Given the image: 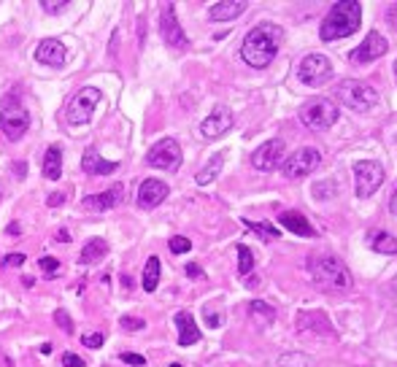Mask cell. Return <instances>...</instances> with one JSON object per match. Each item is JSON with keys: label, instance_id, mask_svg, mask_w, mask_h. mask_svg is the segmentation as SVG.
<instances>
[{"label": "cell", "instance_id": "cell-34", "mask_svg": "<svg viewBox=\"0 0 397 367\" xmlns=\"http://www.w3.org/2000/svg\"><path fill=\"white\" fill-rule=\"evenodd\" d=\"M38 268H41L43 273L55 275V270H60V262H57L55 257H41V259H38Z\"/></svg>", "mask_w": 397, "mask_h": 367}, {"label": "cell", "instance_id": "cell-22", "mask_svg": "<svg viewBox=\"0 0 397 367\" xmlns=\"http://www.w3.org/2000/svg\"><path fill=\"white\" fill-rule=\"evenodd\" d=\"M278 221H281L287 230H292L295 235H303V238H313V235H316V230L311 227V221H308L303 214H298V211H284V214L278 216Z\"/></svg>", "mask_w": 397, "mask_h": 367}, {"label": "cell", "instance_id": "cell-6", "mask_svg": "<svg viewBox=\"0 0 397 367\" xmlns=\"http://www.w3.org/2000/svg\"><path fill=\"white\" fill-rule=\"evenodd\" d=\"M338 100H340L346 108H351V111H357V114H365V111H370V108L378 103V92L373 90V87H367L365 81L346 79V81L338 84Z\"/></svg>", "mask_w": 397, "mask_h": 367}, {"label": "cell", "instance_id": "cell-47", "mask_svg": "<svg viewBox=\"0 0 397 367\" xmlns=\"http://www.w3.org/2000/svg\"><path fill=\"white\" fill-rule=\"evenodd\" d=\"M55 238H57L60 244H70V232H65V230H60V232H57Z\"/></svg>", "mask_w": 397, "mask_h": 367}, {"label": "cell", "instance_id": "cell-33", "mask_svg": "<svg viewBox=\"0 0 397 367\" xmlns=\"http://www.w3.org/2000/svg\"><path fill=\"white\" fill-rule=\"evenodd\" d=\"M41 8L46 14H60V11L68 8V0H41Z\"/></svg>", "mask_w": 397, "mask_h": 367}, {"label": "cell", "instance_id": "cell-36", "mask_svg": "<svg viewBox=\"0 0 397 367\" xmlns=\"http://www.w3.org/2000/svg\"><path fill=\"white\" fill-rule=\"evenodd\" d=\"M119 324H122V330H144V327H146V321H144V319H135V316H122Z\"/></svg>", "mask_w": 397, "mask_h": 367}, {"label": "cell", "instance_id": "cell-21", "mask_svg": "<svg viewBox=\"0 0 397 367\" xmlns=\"http://www.w3.org/2000/svg\"><path fill=\"white\" fill-rule=\"evenodd\" d=\"M176 327H179V343L182 346H195L200 340V330H197V324H195L189 310H179L176 313Z\"/></svg>", "mask_w": 397, "mask_h": 367}, {"label": "cell", "instance_id": "cell-23", "mask_svg": "<svg viewBox=\"0 0 397 367\" xmlns=\"http://www.w3.org/2000/svg\"><path fill=\"white\" fill-rule=\"evenodd\" d=\"M367 246L373 251H378V254H389V257L397 254V238L389 235V232H384V230H370L367 232Z\"/></svg>", "mask_w": 397, "mask_h": 367}, {"label": "cell", "instance_id": "cell-19", "mask_svg": "<svg viewBox=\"0 0 397 367\" xmlns=\"http://www.w3.org/2000/svg\"><path fill=\"white\" fill-rule=\"evenodd\" d=\"M81 168H84V173H90V176H111V173L119 170V162H108V159H103L95 149H87L84 157H81Z\"/></svg>", "mask_w": 397, "mask_h": 367}, {"label": "cell", "instance_id": "cell-50", "mask_svg": "<svg viewBox=\"0 0 397 367\" xmlns=\"http://www.w3.org/2000/svg\"><path fill=\"white\" fill-rule=\"evenodd\" d=\"M392 286H395V289H397V278H395V281H392Z\"/></svg>", "mask_w": 397, "mask_h": 367}, {"label": "cell", "instance_id": "cell-52", "mask_svg": "<svg viewBox=\"0 0 397 367\" xmlns=\"http://www.w3.org/2000/svg\"><path fill=\"white\" fill-rule=\"evenodd\" d=\"M171 367H182V365H176V362H173V365H171Z\"/></svg>", "mask_w": 397, "mask_h": 367}, {"label": "cell", "instance_id": "cell-9", "mask_svg": "<svg viewBox=\"0 0 397 367\" xmlns=\"http://www.w3.org/2000/svg\"><path fill=\"white\" fill-rule=\"evenodd\" d=\"M298 79L306 87H322L333 79V65L325 54H308L303 57V62L298 65Z\"/></svg>", "mask_w": 397, "mask_h": 367}, {"label": "cell", "instance_id": "cell-28", "mask_svg": "<svg viewBox=\"0 0 397 367\" xmlns=\"http://www.w3.org/2000/svg\"><path fill=\"white\" fill-rule=\"evenodd\" d=\"M254 268V254L249 246H238V273L241 275H249Z\"/></svg>", "mask_w": 397, "mask_h": 367}, {"label": "cell", "instance_id": "cell-3", "mask_svg": "<svg viewBox=\"0 0 397 367\" xmlns=\"http://www.w3.org/2000/svg\"><path fill=\"white\" fill-rule=\"evenodd\" d=\"M311 278L325 292H349L351 289V273L336 257L311 259Z\"/></svg>", "mask_w": 397, "mask_h": 367}, {"label": "cell", "instance_id": "cell-20", "mask_svg": "<svg viewBox=\"0 0 397 367\" xmlns=\"http://www.w3.org/2000/svg\"><path fill=\"white\" fill-rule=\"evenodd\" d=\"M246 11L244 0H222V3H214L211 11H209V19L211 22H230L235 17H241Z\"/></svg>", "mask_w": 397, "mask_h": 367}, {"label": "cell", "instance_id": "cell-49", "mask_svg": "<svg viewBox=\"0 0 397 367\" xmlns=\"http://www.w3.org/2000/svg\"><path fill=\"white\" fill-rule=\"evenodd\" d=\"M38 351H41V354H52V343H43Z\"/></svg>", "mask_w": 397, "mask_h": 367}, {"label": "cell", "instance_id": "cell-25", "mask_svg": "<svg viewBox=\"0 0 397 367\" xmlns=\"http://www.w3.org/2000/svg\"><path fill=\"white\" fill-rule=\"evenodd\" d=\"M106 251H108V244H106L103 238H92V241H87L84 248H81L79 262H81V265H95V262H100V259L106 257Z\"/></svg>", "mask_w": 397, "mask_h": 367}, {"label": "cell", "instance_id": "cell-16", "mask_svg": "<svg viewBox=\"0 0 397 367\" xmlns=\"http://www.w3.org/2000/svg\"><path fill=\"white\" fill-rule=\"evenodd\" d=\"M230 127H233V114H230V108H227V106H216L214 111L203 119L200 132H203L206 138H222Z\"/></svg>", "mask_w": 397, "mask_h": 367}, {"label": "cell", "instance_id": "cell-48", "mask_svg": "<svg viewBox=\"0 0 397 367\" xmlns=\"http://www.w3.org/2000/svg\"><path fill=\"white\" fill-rule=\"evenodd\" d=\"M389 211L397 216V189H395V195H392V200H389Z\"/></svg>", "mask_w": 397, "mask_h": 367}, {"label": "cell", "instance_id": "cell-5", "mask_svg": "<svg viewBox=\"0 0 397 367\" xmlns=\"http://www.w3.org/2000/svg\"><path fill=\"white\" fill-rule=\"evenodd\" d=\"M300 122L306 124L308 130L313 132H325L338 122V106L330 97H316L308 100L306 106L300 108Z\"/></svg>", "mask_w": 397, "mask_h": 367}, {"label": "cell", "instance_id": "cell-35", "mask_svg": "<svg viewBox=\"0 0 397 367\" xmlns=\"http://www.w3.org/2000/svg\"><path fill=\"white\" fill-rule=\"evenodd\" d=\"M333 195H336L333 181H322L316 189H313V197H316V200H325V197H333Z\"/></svg>", "mask_w": 397, "mask_h": 367}, {"label": "cell", "instance_id": "cell-39", "mask_svg": "<svg viewBox=\"0 0 397 367\" xmlns=\"http://www.w3.org/2000/svg\"><path fill=\"white\" fill-rule=\"evenodd\" d=\"M17 265H25V254H8L0 268H17Z\"/></svg>", "mask_w": 397, "mask_h": 367}, {"label": "cell", "instance_id": "cell-40", "mask_svg": "<svg viewBox=\"0 0 397 367\" xmlns=\"http://www.w3.org/2000/svg\"><path fill=\"white\" fill-rule=\"evenodd\" d=\"M62 367H84V359L79 354H62Z\"/></svg>", "mask_w": 397, "mask_h": 367}, {"label": "cell", "instance_id": "cell-51", "mask_svg": "<svg viewBox=\"0 0 397 367\" xmlns=\"http://www.w3.org/2000/svg\"><path fill=\"white\" fill-rule=\"evenodd\" d=\"M395 76H397V60H395Z\"/></svg>", "mask_w": 397, "mask_h": 367}, {"label": "cell", "instance_id": "cell-18", "mask_svg": "<svg viewBox=\"0 0 397 367\" xmlns=\"http://www.w3.org/2000/svg\"><path fill=\"white\" fill-rule=\"evenodd\" d=\"M165 197H168V184L157 181V179H146L138 189V206L141 208H157Z\"/></svg>", "mask_w": 397, "mask_h": 367}, {"label": "cell", "instance_id": "cell-8", "mask_svg": "<svg viewBox=\"0 0 397 367\" xmlns=\"http://www.w3.org/2000/svg\"><path fill=\"white\" fill-rule=\"evenodd\" d=\"M146 165L159 168V170H179L182 168V146L173 138H162L157 141L152 149L146 152Z\"/></svg>", "mask_w": 397, "mask_h": 367}, {"label": "cell", "instance_id": "cell-4", "mask_svg": "<svg viewBox=\"0 0 397 367\" xmlns=\"http://www.w3.org/2000/svg\"><path fill=\"white\" fill-rule=\"evenodd\" d=\"M28 127H30L28 108L22 106L19 92L14 90L11 95H6V100H3V106H0V130H3L11 141H19Z\"/></svg>", "mask_w": 397, "mask_h": 367}, {"label": "cell", "instance_id": "cell-41", "mask_svg": "<svg viewBox=\"0 0 397 367\" xmlns=\"http://www.w3.org/2000/svg\"><path fill=\"white\" fill-rule=\"evenodd\" d=\"M65 200H68V195H65V192H55V195H49V197H46V206H49V208H57V206H62Z\"/></svg>", "mask_w": 397, "mask_h": 367}, {"label": "cell", "instance_id": "cell-46", "mask_svg": "<svg viewBox=\"0 0 397 367\" xmlns=\"http://www.w3.org/2000/svg\"><path fill=\"white\" fill-rule=\"evenodd\" d=\"M206 324H209V327H219V324H222V316H216V313H209V316H206Z\"/></svg>", "mask_w": 397, "mask_h": 367}, {"label": "cell", "instance_id": "cell-1", "mask_svg": "<svg viewBox=\"0 0 397 367\" xmlns=\"http://www.w3.org/2000/svg\"><path fill=\"white\" fill-rule=\"evenodd\" d=\"M281 41H284V30L273 22H262V25L251 28L244 38L241 57L251 68H268L281 49Z\"/></svg>", "mask_w": 397, "mask_h": 367}, {"label": "cell", "instance_id": "cell-14", "mask_svg": "<svg viewBox=\"0 0 397 367\" xmlns=\"http://www.w3.org/2000/svg\"><path fill=\"white\" fill-rule=\"evenodd\" d=\"M387 49H389L387 38H384L378 30H373V32H367L365 41L351 52V62H354V65H367V62L384 57V54H387Z\"/></svg>", "mask_w": 397, "mask_h": 367}, {"label": "cell", "instance_id": "cell-53", "mask_svg": "<svg viewBox=\"0 0 397 367\" xmlns=\"http://www.w3.org/2000/svg\"><path fill=\"white\" fill-rule=\"evenodd\" d=\"M0 200H3V192H0Z\"/></svg>", "mask_w": 397, "mask_h": 367}, {"label": "cell", "instance_id": "cell-15", "mask_svg": "<svg viewBox=\"0 0 397 367\" xmlns=\"http://www.w3.org/2000/svg\"><path fill=\"white\" fill-rule=\"evenodd\" d=\"M122 197H124V184H114V186H111V189H106V192L87 195V197L81 200V206H84L87 211L103 214V211H111V208H117V206L122 203Z\"/></svg>", "mask_w": 397, "mask_h": 367}, {"label": "cell", "instance_id": "cell-42", "mask_svg": "<svg viewBox=\"0 0 397 367\" xmlns=\"http://www.w3.org/2000/svg\"><path fill=\"white\" fill-rule=\"evenodd\" d=\"M14 173H17V179H25L28 176V162H14Z\"/></svg>", "mask_w": 397, "mask_h": 367}, {"label": "cell", "instance_id": "cell-37", "mask_svg": "<svg viewBox=\"0 0 397 367\" xmlns=\"http://www.w3.org/2000/svg\"><path fill=\"white\" fill-rule=\"evenodd\" d=\"M119 359H122L124 365H133V367H146V359H144L141 354H133V351H124V354H122V357H119Z\"/></svg>", "mask_w": 397, "mask_h": 367}, {"label": "cell", "instance_id": "cell-27", "mask_svg": "<svg viewBox=\"0 0 397 367\" xmlns=\"http://www.w3.org/2000/svg\"><path fill=\"white\" fill-rule=\"evenodd\" d=\"M159 259L157 257H149L146 259V268H144V289L146 292H154L157 289V284H159Z\"/></svg>", "mask_w": 397, "mask_h": 367}, {"label": "cell", "instance_id": "cell-13", "mask_svg": "<svg viewBox=\"0 0 397 367\" xmlns=\"http://www.w3.org/2000/svg\"><path fill=\"white\" fill-rule=\"evenodd\" d=\"M284 165V141L281 138H273V141H265L257 152L251 154V168L268 173V170H275Z\"/></svg>", "mask_w": 397, "mask_h": 367}, {"label": "cell", "instance_id": "cell-2", "mask_svg": "<svg viewBox=\"0 0 397 367\" xmlns=\"http://www.w3.org/2000/svg\"><path fill=\"white\" fill-rule=\"evenodd\" d=\"M360 22H362V6L354 3V0H340L330 8V14L322 19V28H319V38L322 41H338V38H349L360 30Z\"/></svg>", "mask_w": 397, "mask_h": 367}, {"label": "cell", "instance_id": "cell-43", "mask_svg": "<svg viewBox=\"0 0 397 367\" xmlns=\"http://www.w3.org/2000/svg\"><path fill=\"white\" fill-rule=\"evenodd\" d=\"M6 232H8L11 238H19V235H22V227H19V221H11V224L6 227Z\"/></svg>", "mask_w": 397, "mask_h": 367}, {"label": "cell", "instance_id": "cell-29", "mask_svg": "<svg viewBox=\"0 0 397 367\" xmlns=\"http://www.w3.org/2000/svg\"><path fill=\"white\" fill-rule=\"evenodd\" d=\"M246 227H251L257 235H262V238H268V241L281 235V230H275L273 224H268V221H249V219H246Z\"/></svg>", "mask_w": 397, "mask_h": 367}, {"label": "cell", "instance_id": "cell-17", "mask_svg": "<svg viewBox=\"0 0 397 367\" xmlns=\"http://www.w3.org/2000/svg\"><path fill=\"white\" fill-rule=\"evenodd\" d=\"M35 60L43 62V65H52V68H62L65 60H68V49H65V43L57 41V38H46V41L38 43Z\"/></svg>", "mask_w": 397, "mask_h": 367}, {"label": "cell", "instance_id": "cell-30", "mask_svg": "<svg viewBox=\"0 0 397 367\" xmlns=\"http://www.w3.org/2000/svg\"><path fill=\"white\" fill-rule=\"evenodd\" d=\"M251 313H257V316H262V319H268V321H273L275 319V310L271 306H265V303H260V300H254L251 306H249Z\"/></svg>", "mask_w": 397, "mask_h": 367}, {"label": "cell", "instance_id": "cell-12", "mask_svg": "<svg viewBox=\"0 0 397 367\" xmlns=\"http://www.w3.org/2000/svg\"><path fill=\"white\" fill-rule=\"evenodd\" d=\"M159 32H162V38H165L168 46H173V49H186V35H184L182 25H179L176 6H173V3H165V6H162V14H159Z\"/></svg>", "mask_w": 397, "mask_h": 367}, {"label": "cell", "instance_id": "cell-24", "mask_svg": "<svg viewBox=\"0 0 397 367\" xmlns=\"http://www.w3.org/2000/svg\"><path fill=\"white\" fill-rule=\"evenodd\" d=\"M62 176V149L60 146H49L43 154V179L57 181Z\"/></svg>", "mask_w": 397, "mask_h": 367}, {"label": "cell", "instance_id": "cell-7", "mask_svg": "<svg viewBox=\"0 0 397 367\" xmlns=\"http://www.w3.org/2000/svg\"><path fill=\"white\" fill-rule=\"evenodd\" d=\"M103 100V92L97 87H84L73 95V100L65 108V119L70 124H87L97 108V103Z\"/></svg>", "mask_w": 397, "mask_h": 367}, {"label": "cell", "instance_id": "cell-11", "mask_svg": "<svg viewBox=\"0 0 397 367\" xmlns=\"http://www.w3.org/2000/svg\"><path fill=\"white\" fill-rule=\"evenodd\" d=\"M319 162H322V154L316 152V149H311V146H306V149H298V152L292 154L281 165V170H284L287 179H306V176H311L319 168Z\"/></svg>", "mask_w": 397, "mask_h": 367}, {"label": "cell", "instance_id": "cell-45", "mask_svg": "<svg viewBox=\"0 0 397 367\" xmlns=\"http://www.w3.org/2000/svg\"><path fill=\"white\" fill-rule=\"evenodd\" d=\"M186 275L189 278H203V270H200V265L192 262V265H186Z\"/></svg>", "mask_w": 397, "mask_h": 367}, {"label": "cell", "instance_id": "cell-38", "mask_svg": "<svg viewBox=\"0 0 397 367\" xmlns=\"http://www.w3.org/2000/svg\"><path fill=\"white\" fill-rule=\"evenodd\" d=\"M81 343H84L87 348H100V346L106 343V337H103V333H92V335L81 337Z\"/></svg>", "mask_w": 397, "mask_h": 367}, {"label": "cell", "instance_id": "cell-44", "mask_svg": "<svg viewBox=\"0 0 397 367\" xmlns=\"http://www.w3.org/2000/svg\"><path fill=\"white\" fill-rule=\"evenodd\" d=\"M387 22H389L392 30H397V6H392V8L387 11Z\"/></svg>", "mask_w": 397, "mask_h": 367}, {"label": "cell", "instance_id": "cell-32", "mask_svg": "<svg viewBox=\"0 0 397 367\" xmlns=\"http://www.w3.org/2000/svg\"><path fill=\"white\" fill-rule=\"evenodd\" d=\"M168 246H171V251H173V254H186V251H192V244H189L184 235H173Z\"/></svg>", "mask_w": 397, "mask_h": 367}, {"label": "cell", "instance_id": "cell-26", "mask_svg": "<svg viewBox=\"0 0 397 367\" xmlns=\"http://www.w3.org/2000/svg\"><path fill=\"white\" fill-rule=\"evenodd\" d=\"M222 162H224V154L219 152L214 154L209 162H206V168L203 170H197V176H195V181L200 184V186H206V184H211L219 176V170H222Z\"/></svg>", "mask_w": 397, "mask_h": 367}, {"label": "cell", "instance_id": "cell-10", "mask_svg": "<svg viewBox=\"0 0 397 367\" xmlns=\"http://www.w3.org/2000/svg\"><path fill=\"white\" fill-rule=\"evenodd\" d=\"M384 168L373 159H362L354 165V192L357 197H370L373 192H378V186L384 184Z\"/></svg>", "mask_w": 397, "mask_h": 367}, {"label": "cell", "instance_id": "cell-31", "mask_svg": "<svg viewBox=\"0 0 397 367\" xmlns=\"http://www.w3.org/2000/svg\"><path fill=\"white\" fill-rule=\"evenodd\" d=\"M55 321H57V327H60L62 333H68V335L73 333V319H70V316H68L62 308H57V310H55Z\"/></svg>", "mask_w": 397, "mask_h": 367}]
</instances>
